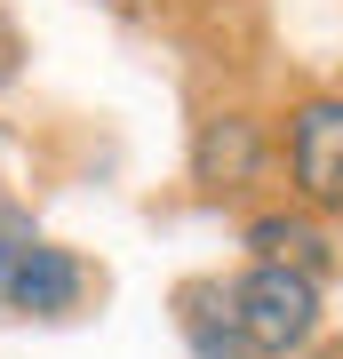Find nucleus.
I'll return each mask as SVG.
<instances>
[{"mask_svg": "<svg viewBox=\"0 0 343 359\" xmlns=\"http://www.w3.org/2000/svg\"><path fill=\"white\" fill-rule=\"evenodd\" d=\"M176 304H184L176 327H184L191 359H255L248 327H240V304H231V287H184Z\"/></svg>", "mask_w": 343, "mask_h": 359, "instance_id": "nucleus-5", "label": "nucleus"}, {"mask_svg": "<svg viewBox=\"0 0 343 359\" xmlns=\"http://www.w3.org/2000/svg\"><path fill=\"white\" fill-rule=\"evenodd\" d=\"M288 184L319 216H343V96H304L288 112Z\"/></svg>", "mask_w": 343, "mask_h": 359, "instance_id": "nucleus-2", "label": "nucleus"}, {"mask_svg": "<svg viewBox=\"0 0 343 359\" xmlns=\"http://www.w3.org/2000/svg\"><path fill=\"white\" fill-rule=\"evenodd\" d=\"M80 304H88V264L56 240H32L25 264L8 271V311L16 320H72Z\"/></svg>", "mask_w": 343, "mask_h": 359, "instance_id": "nucleus-3", "label": "nucleus"}, {"mask_svg": "<svg viewBox=\"0 0 343 359\" xmlns=\"http://www.w3.org/2000/svg\"><path fill=\"white\" fill-rule=\"evenodd\" d=\"M248 248H255V264H295V271L328 264V240H319L311 216H255L248 224Z\"/></svg>", "mask_w": 343, "mask_h": 359, "instance_id": "nucleus-6", "label": "nucleus"}, {"mask_svg": "<svg viewBox=\"0 0 343 359\" xmlns=\"http://www.w3.org/2000/svg\"><path fill=\"white\" fill-rule=\"evenodd\" d=\"M255 168H264V128H255L248 112L200 120V136H191V184H208V192H240V184H255Z\"/></svg>", "mask_w": 343, "mask_h": 359, "instance_id": "nucleus-4", "label": "nucleus"}, {"mask_svg": "<svg viewBox=\"0 0 343 359\" xmlns=\"http://www.w3.org/2000/svg\"><path fill=\"white\" fill-rule=\"evenodd\" d=\"M32 240H40V231H32V216L0 200V311H8V271L25 264V248H32Z\"/></svg>", "mask_w": 343, "mask_h": 359, "instance_id": "nucleus-7", "label": "nucleus"}, {"mask_svg": "<svg viewBox=\"0 0 343 359\" xmlns=\"http://www.w3.org/2000/svg\"><path fill=\"white\" fill-rule=\"evenodd\" d=\"M231 304H240V327L255 359H295L319 335V271H295V264H248V280L231 287Z\"/></svg>", "mask_w": 343, "mask_h": 359, "instance_id": "nucleus-1", "label": "nucleus"}]
</instances>
